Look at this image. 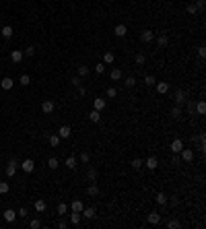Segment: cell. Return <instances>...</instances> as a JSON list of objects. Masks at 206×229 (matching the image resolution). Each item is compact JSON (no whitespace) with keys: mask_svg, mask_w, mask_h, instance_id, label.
<instances>
[{"mask_svg":"<svg viewBox=\"0 0 206 229\" xmlns=\"http://www.w3.org/2000/svg\"><path fill=\"white\" fill-rule=\"evenodd\" d=\"M23 56H25V54H23L21 50H13V52H10V60H13L14 64H19L21 60H23Z\"/></svg>","mask_w":206,"mask_h":229,"instance_id":"52a82bcc","label":"cell"},{"mask_svg":"<svg viewBox=\"0 0 206 229\" xmlns=\"http://www.w3.org/2000/svg\"><path fill=\"white\" fill-rule=\"evenodd\" d=\"M76 89H78V97H85V95H87V89H85L82 85H78Z\"/></svg>","mask_w":206,"mask_h":229,"instance_id":"681fc988","label":"cell"},{"mask_svg":"<svg viewBox=\"0 0 206 229\" xmlns=\"http://www.w3.org/2000/svg\"><path fill=\"white\" fill-rule=\"evenodd\" d=\"M144 165H146V169H151V171H153V169H157V167H159V159L155 157V155H151L149 159L144 161Z\"/></svg>","mask_w":206,"mask_h":229,"instance_id":"277c9868","label":"cell"},{"mask_svg":"<svg viewBox=\"0 0 206 229\" xmlns=\"http://www.w3.org/2000/svg\"><path fill=\"white\" fill-rule=\"evenodd\" d=\"M155 200H157V204H167V196H165L163 192H159V194L155 196Z\"/></svg>","mask_w":206,"mask_h":229,"instance_id":"f1b7e54d","label":"cell"},{"mask_svg":"<svg viewBox=\"0 0 206 229\" xmlns=\"http://www.w3.org/2000/svg\"><path fill=\"white\" fill-rule=\"evenodd\" d=\"M19 83L23 85V87H27L29 83H31V78H29V74H21V78H19Z\"/></svg>","mask_w":206,"mask_h":229,"instance_id":"74e56055","label":"cell"},{"mask_svg":"<svg viewBox=\"0 0 206 229\" xmlns=\"http://www.w3.org/2000/svg\"><path fill=\"white\" fill-rule=\"evenodd\" d=\"M190 2H196V0H190Z\"/></svg>","mask_w":206,"mask_h":229,"instance_id":"6f0895ef","label":"cell"},{"mask_svg":"<svg viewBox=\"0 0 206 229\" xmlns=\"http://www.w3.org/2000/svg\"><path fill=\"white\" fill-rule=\"evenodd\" d=\"M134 62H136L138 66H142V64L146 62V56H144V54H136V58H134Z\"/></svg>","mask_w":206,"mask_h":229,"instance_id":"e575fe53","label":"cell"},{"mask_svg":"<svg viewBox=\"0 0 206 229\" xmlns=\"http://www.w3.org/2000/svg\"><path fill=\"white\" fill-rule=\"evenodd\" d=\"M23 54H25V56H29V58H31V56L35 54V48H33V46H29V48L25 50V52H23Z\"/></svg>","mask_w":206,"mask_h":229,"instance_id":"c3c4849f","label":"cell"},{"mask_svg":"<svg viewBox=\"0 0 206 229\" xmlns=\"http://www.w3.org/2000/svg\"><path fill=\"white\" fill-rule=\"evenodd\" d=\"M140 39H142L144 43H151L153 39H155V33H153V31H149V29H144L142 33H140Z\"/></svg>","mask_w":206,"mask_h":229,"instance_id":"5b68a950","label":"cell"},{"mask_svg":"<svg viewBox=\"0 0 206 229\" xmlns=\"http://www.w3.org/2000/svg\"><path fill=\"white\" fill-rule=\"evenodd\" d=\"M21 169L25 171V174H31L35 169V163H33V159H25L23 163H21Z\"/></svg>","mask_w":206,"mask_h":229,"instance_id":"7a4b0ae2","label":"cell"},{"mask_svg":"<svg viewBox=\"0 0 206 229\" xmlns=\"http://www.w3.org/2000/svg\"><path fill=\"white\" fill-rule=\"evenodd\" d=\"M196 114H200V116H204V114H206V103H204V101L196 103Z\"/></svg>","mask_w":206,"mask_h":229,"instance_id":"d4e9b609","label":"cell"},{"mask_svg":"<svg viewBox=\"0 0 206 229\" xmlns=\"http://www.w3.org/2000/svg\"><path fill=\"white\" fill-rule=\"evenodd\" d=\"M76 163H78V161H76V157H74V155H70L68 159L64 161V165L68 167V169H74V167H76Z\"/></svg>","mask_w":206,"mask_h":229,"instance_id":"ffe728a7","label":"cell"},{"mask_svg":"<svg viewBox=\"0 0 206 229\" xmlns=\"http://www.w3.org/2000/svg\"><path fill=\"white\" fill-rule=\"evenodd\" d=\"M171 116L173 118H179V116H181V107H179V105H175V107L171 110Z\"/></svg>","mask_w":206,"mask_h":229,"instance_id":"7bdbcfd3","label":"cell"},{"mask_svg":"<svg viewBox=\"0 0 206 229\" xmlns=\"http://www.w3.org/2000/svg\"><path fill=\"white\" fill-rule=\"evenodd\" d=\"M179 155H181V159H184V161H192L194 159V151H192V149H181Z\"/></svg>","mask_w":206,"mask_h":229,"instance_id":"8992f818","label":"cell"},{"mask_svg":"<svg viewBox=\"0 0 206 229\" xmlns=\"http://www.w3.org/2000/svg\"><path fill=\"white\" fill-rule=\"evenodd\" d=\"M194 6H196V10H204V0H196V4H194Z\"/></svg>","mask_w":206,"mask_h":229,"instance_id":"bcb514c9","label":"cell"},{"mask_svg":"<svg viewBox=\"0 0 206 229\" xmlns=\"http://www.w3.org/2000/svg\"><path fill=\"white\" fill-rule=\"evenodd\" d=\"M93 110H105V99H101V97H97L95 101H93Z\"/></svg>","mask_w":206,"mask_h":229,"instance_id":"d6986e66","label":"cell"},{"mask_svg":"<svg viewBox=\"0 0 206 229\" xmlns=\"http://www.w3.org/2000/svg\"><path fill=\"white\" fill-rule=\"evenodd\" d=\"M167 227H171V229H175V227H179V221H175V219H171V221L167 223Z\"/></svg>","mask_w":206,"mask_h":229,"instance_id":"f5cc1de1","label":"cell"},{"mask_svg":"<svg viewBox=\"0 0 206 229\" xmlns=\"http://www.w3.org/2000/svg\"><path fill=\"white\" fill-rule=\"evenodd\" d=\"M175 103H177V105L185 103V93H184L181 89H177V91H175Z\"/></svg>","mask_w":206,"mask_h":229,"instance_id":"ac0fdd59","label":"cell"},{"mask_svg":"<svg viewBox=\"0 0 206 229\" xmlns=\"http://www.w3.org/2000/svg\"><path fill=\"white\" fill-rule=\"evenodd\" d=\"M87 74H89V66H85V64H81V66H78V76H81V78H85Z\"/></svg>","mask_w":206,"mask_h":229,"instance_id":"4316f807","label":"cell"},{"mask_svg":"<svg viewBox=\"0 0 206 229\" xmlns=\"http://www.w3.org/2000/svg\"><path fill=\"white\" fill-rule=\"evenodd\" d=\"M0 35H2L4 39H10V37H13V27H10V25L2 27V29H0Z\"/></svg>","mask_w":206,"mask_h":229,"instance_id":"2e32d148","label":"cell"},{"mask_svg":"<svg viewBox=\"0 0 206 229\" xmlns=\"http://www.w3.org/2000/svg\"><path fill=\"white\" fill-rule=\"evenodd\" d=\"M157 83V81H155V76L153 74H149V76H144V85H149V87H153V85Z\"/></svg>","mask_w":206,"mask_h":229,"instance_id":"f35d334b","label":"cell"},{"mask_svg":"<svg viewBox=\"0 0 206 229\" xmlns=\"http://www.w3.org/2000/svg\"><path fill=\"white\" fill-rule=\"evenodd\" d=\"M116 95H117V89H116V87H109V89H107V97L113 99Z\"/></svg>","mask_w":206,"mask_h":229,"instance_id":"ee69618b","label":"cell"},{"mask_svg":"<svg viewBox=\"0 0 206 229\" xmlns=\"http://www.w3.org/2000/svg\"><path fill=\"white\" fill-rule=\"evenodd\" d=\"M89 120H91V122H95V124H97V122L101 120V111H99V110H93V111H91V114H89Z\"/></svg>","mask_w":206,"mask_h":229,"instance_id":"44dd1931","label":"cell"},{"mask_svg":"<svg viewBox=\"0 0 206 229\" xmlns=\"http://www.w3.org/2000/svg\"><path fill=\"white\" fill-rule=\"evenodd\" d=\"M155 87H157V93H159V95L169 93V83H155Z\"/></svg>","mask_w":206,"mask_h":229,"instance_id":"30bf717a","label":"cell"},{"mask_svg":"<svg viewBox=\"0 0 206 229\" xmlns=\"http://www.w3.org/2000/svg\"><path fill=\"white\" fill-rule=\"evenodd\" d=\"M87 178H89L91 182L97 178V169H95V167H89V169H87Z\"/></svg>","mask_w":206,"mask_h":229,"instance_id":"d6a6232c","label":"cell"},{"mask_svg":"<svg viewBox=\"0 0 206 229\" xmlns=\"http://www.w3.org/2000/svg\"><path fill=\"white\" fill-rule=\"evenodd\" d=\"M81 215H82V217H87V219H95L97 213H95V208H93V207H87V208H82Z\"/></svg>","mask_w":206,"mask_h":229,"instance_id":"5bb4252c","label":"cell"},{"mask_svg":"<svg viewBox=\"0 0 206 229\" xmlns=\"http://www.w3.org/2000/svg\"><path fill=\"white\" fill-rule=\"evenodd\" d=\"M120 78H122V70L113 68V70H111V81H120Z\"/></svg>","mask_w":206,"mask_h":229,"instance_id":"4dcf8cb0","label":"cell"},{"mask_svg":"<svg viewBox=\"0 0 206 229\" xmlns=\"http://www.w3.org/2000/svg\"><path fill=\"white\" fill-rule=\"evenodd\" d=\"M72 85L78 87V85H81V76H74V78H72Z\"/></svg>","mask_w":206,"mask_h":229,"instance_id":"11a10c76","label":"cell"},{"mask_svg":"<svg viewBox=\"0 0 206 229\" xmlns=\"http://www.w3.org/2000/svg\"><path fill=\"white\" fill-rule=\"evenodd\" d=\"M54 107H56V103L52 101V99H46V101L41 103V111H43V114H52Z\"/></svg>","mask_w":206,"mask_h":229,"instance_id":"3957f363","label":"cell"},{"mask_svg":"<svg viewBox=\"0 0 206 229\" xmlns=\"http://www.w3.org/2000/svg\"><path fill=\"white\" fill-rule=\"evenodd\" d=\"M95 72H97V74H103V72H105V64H103V62L95 64Z\"/></svg>","mask_w":206,"mask_h":229,"instance_id":"b9f144b4","label":"cell"},{"mask_svg":"<svg viewBox=\"0 0 206 229\" xmlns=\"http://www.w3.org/2000/svg\"><path fill=\"white\" fill-rule=\"evenodd\" d=\"M70 223H72V225H78V223H81V213H72V215H70Z\"/></svg>","mask_w":206,"mask_h":229,"instance_id":"836d02e7","label":"cell"},{"mask_svg":"<svg viewBox=\"0 0 206 229\" xmlns=\"http://www.w3.org/2000/svg\"><path fill=\"white\" fill-rule=\"evenodd\" d=\"M198 56H200V58H204V56H206V48H204V46H200V48H198Z\"/></svg>","mask_w":206,"mask_h":229,"instance_id":"db71d44e","label":"cell"},{"mask_svg":"<svg viewBox=\"0 0 206 229\" xmlns=\"http://www.w3.org/2000/svg\"><path fill=\"white\" fill-rule=\"evenodd\" d=\"M0 87H2V89H4V91L13 89V78H10V76H4V78L0 81Z\"/></svg>","mask_w":206,"mask_h":229,"instance_id":"7c38bea8","label":"cell"},{"mask_svg":"<svg viewBox=\"0 0 206 229\" xmlns=\"http://www.w3.org/2000/svg\"><path fill=\"white\" fill-rule=\"evenodd\" d=\"M149 223H151V225L161 223V215H159V213H151V215H149Z\"/></svg>","mask_w":206,"mask_h":229,"instance_id":"603a6c76","label":"cell"},{"mask_svg":"<svg viewBox=\"0 0 206 229\" xmlns=\"http://www.w3.org/2000/svg\"><path fill=\"white\" fill-rule=\"evenodd\" d=\"M113 60H116L113 52H105V54H103V64H111Z\"/></svg>","mask_w":206,"mask_h":229,"instance_id":"7402d4cb","label":"cell"},{"mask_svg":"<svg viewBox=\"0 0 206 229\" xmlns=\"http://www.w3.org/2000/svg\"><path fill=\"white\" fill-rule=\"evenodd\" d=\"M8 190H10V186H8L6 182H0V194H6Z\"/></svg>","mask_w":206,"mask_h":229,"instance_id":"60d3db41","label":"cell"},{"mask_svg":"<svg viewBox=\"0 0 206 229\" xmlns=\"http://www.w3.org/2000/svg\"><path fill=\"white\" fill-rule=\"evenodd\" d=\"M58 165H60V161L56 159V157H50V159H48V167H50V169H58Z\"/></svg>","mask_w":206,"mask_h":229,"instance_id":"484cf974","label":"cell"},{"mask_svg":"<svg viewBox=\"0 0 206 229\" xmlns=\"http://www.w3.org/2000/svg\"><path fill=\"white\" fill-rule=\"evenodd\" d=\"M17 169H19V163H17V159H10L6 165V175L8 178H13L14 174H17Z\"/></svg>","mask_w":206,"mask_h":229,"instance_id":"6da1fadb","label":"cell"},{"mask_svg":"<svg viewBox=\"0 0 206 229\" xmlns=\"http://www.w3.org/2000/svg\"><path fill=\"white\" fill-rule=\"evenodd\" d=\"M78 159H81V163H89V161H91V155L85 151V153H81V157H78Z\"/></svg>","mask_w":206,"mask_h":229,"instance_id":"ab89813d","label":"cell"},{"mask_svg":"<svg viewBox=\"0 0 206 229\" xmlns=\"http://www.w3.org/2000/svg\"><path fill=\"white\" fill-rule=\"evenodd\" d=\"M29 227H31V229H39V227H41L39 219H33V221H29Z\"/></svg>","mask_w":206,"mask_h":229,"instance_id":"f6af8a7d","label":"cell"},{"mask_svg":"<svg viewBox=\"0 0 206 229\" xmlns=\"http://www.w3.org/2000/svg\"><path fill=\"white\" fill-rule=\"evenodd\" d=\"M17 217H29V215H27V208L21 207V208H19V213H17Z\"/></svg>","mask_w":206,"mask_h":229,"instance_id":"816d5d0a","label":"cell"},{"mask_svg":"<svg viewBox=\"0 0 206 229\" xmlns=\"http://www.w3.org/2000/svg\"><path fill=\"white\" fill-rule=\"evenodd\" d=\"M70 208H72V213H82V208H85V204H82V200H72Z\"/></svg>","mask_w":206,"mask_h":229,"instance_id":"4fadbf2b","label":"cell"},{"mask_svg":"<svg viewBox=\"0 0 206 229\" xmlns=\"http://www.w3.org/2000/svg\"><path fill=\"white\" fill-rule=\"evenodd\" d=\"M185 110H188V114H194V111H196V105H194V101H188V99H185Z\"/></svg>","mask_w":206,"mask_h":229,"instance_id":"8d00e7d4","label":"cell"},{"mask_svg":"<svg viewBox=\"0 0 206 229\" xmlns=\"http://www.w3.org/2000/svg\"><path fill=\"white\" fill-rule=\"evenodd\" d=\"M157 43H159V48H167V46H169V37H167L165 33H161L157 37Z\"/></svg>","mask_w":206,"mask_h":229,"instance_id":"9a60e30c","label":"cell"},{"mask_svg":"<svg viewBox=\"0 0 206 229\" xmlns=\"http://www.w3.org/2000/svg\"><path fill=\"white\" fill-rule=\"evenodd\" d=\"M70 134H72L70 126H60V130H58V136H60V139H68Z\"/></svg>","mask_w":206,"mask_h":229,"instance_id":"8fae6325","label":"cell"},{"mask_svg":"<svg viewBox=\"0 0 206 229\" xmlns=\"http://www.w3.org/2000/svg\"><path fill=\"white\" fill-rule=\"evenodd\" d=\"M134 85H136V78H134V76H128V78H126V87H134Z\"/></svg>","mask_w":206,"mask_h":229,"instance_id":"7dc6e473","label":"cell"},{"mask_svg":"<svg viewBox=\"0 0 206 229\" xmlns=\"http://www.w3.org/2000/svg\"><path fill=\"white\" fill-rule=\"evenodd\" d=\"M87 194H89V196H97V194H99V188H97L95 182H93V184H91V186L87 188Z\"/></svg>","mask_w":206,"mask_h":229,"instance_id":"cb8c5ba5","label":"cell"},{"mask_svg":"<svg viewBox=\"0 0 206 229\" xmlns=\"http://www.w3.org/2000/svg\"><path fill=\"white\" fill-rule=\"evenodd\" d=\"M35 211H37V213H43V211H46V202H43V200H35Z\"/></svg>","mask_w":206,"mask_h":229,"instance_id":"1f68e13d","label":"cell"},{"mask_svg":"<svg viewBox=\"0 0 206 229\" xmlns=\"http://www.w3.org/2000/svg\"><path fill=\"white\" fill-rule=\"evenodd\" d=\"M66 213H68V207H66V204H64V202H60V204H58V215H66Z\"/></svg>","mask_w":206,"mask_h":229,"instance_id":"d590c367","label":"cell"},{"mask_svg":"<svg viewBox=\"0 0 206 229\" xmlns=\"http://www.w3.org/2000/svg\"><path fill=\"white\" fill-rule=\"evenodd\" d=\"M188 13H190V14H196V13H198V10H196V6H194V2H190V4H188Z\"/></svg>","mask_w":206,"mask_h":229,"instance_id":"f907efd6","label":"cell"},{"mask_svg":"<svg viewBox=\"0 0 206 229\" xmlns=\"http://www.w3.org/2000/svg\"><path fill=\"white\" fill-rule=\"evenodd\" d=\"M132 167H134V169H140V167L144 165V161L140 159V157H136V159H132V163H130Z\"/></svg>","mask_w":206,"mask_h":229,"instance_id":"f546056e","label":"cell"},{"mask_svg":"<svg viewBox=\"0 0 206 229\" xmlns=\"http://www.w3.org/2000/svg\"><path fill=\"white\" fill-rule=\"evenodd\" d=\"M113 33H116L117 37H124V35L128 33V27H126L124 23H120V25H116V29H113Z\"/></svg>","mask_w":206,"mask_h":229,"instance_id":"ba28073f","label":"cell"},{"mask_svg":"<svg viewBox=\"0 0 206 229\" xmlns=\"http://www.w3.org/2000/svg\"><path fill=\"white\" fill-rule=\"evenodd\" d=\"M14 219H17V213H14L13 208H8V211H4V221H6V223H13Z\"/></svg>","mask_w":206,"mask_h":229,"instance_id":"e0dca14e","label":"cell"},{"mask_svg":"<svg viewBox=\"0 0 206 229\" xmlns=\"http://www.w3.org/2000/svg\"><path fill=\"white\" fill-rule=\"evenodd\" d=\"M181 149H184V140H181V139H175V140L171 143V151L175 153V155H177V153L181 151Z\"/></svg>","mask_w":206,"mask_h":229,"instance_id":"9c48e42d","label":"cell"},{"mask_svg":"<svg viewBox=\"0 0 206 229\" xmlns=\"http://www.w3.org/2000/svg\"><path fill=\"white\" fill-rule=\"evenodd\" d=\"M58 227H60V229H66V227H68V223H66V221H64V219H62V221L58 223Z\"/></svg>","mask_w":206,"mask_h":229,"instance_id":"9f6ffc18","label":"cell"},{"mask_svg":"<svg viewBox=\"0 0 206 229\" xmlns=\"http://www.w3.org/2000/svg\"><path fill=\"white\" fill-rule=\"evenodd\" d=\"M60 136H58V134H54V136H50V147H54V149H56V147H58V145H60Z\"/></svg>","mask_w":206,"mask_h":229,"instance_id":"83f0119b","label":"cell"}]
</instances>
